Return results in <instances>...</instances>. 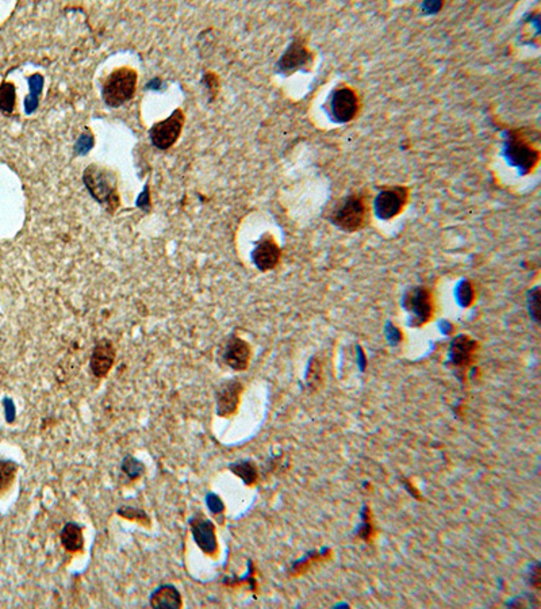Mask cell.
Returning a JSON list of instances; mask_svg holds the SVG:
<instances>
[{
    "label": "cell",
    "mask_w": 541,
    "mask_h": 609,
    "mask_svg": "<svg viewBox=\"0 0 541 609\" xmlns=\"http://www.w3.org/2000/svg\"><path fill=\"white\" fill-rule=\"evenodd\" d=\"M368 214L367 196L355 192L340 200L330 214L333 225L345 231H356L363 228Z\"/></svg>",
    "instance_id": "6da1fadb"
},
{
    "label": "cell",
    "mask_w": 541,
    "mask_h": 609,
    "mask_svg": "<svg viewBox=\"0 0 541 609\" xmlns=\"http://www.w3.org/2000/svg\"><path fill=\"white\" fill-rule=\"evenodd\" d=\"M83 182L94 199L102 205H106L108 207L116 209L119 203L116 194V178L110 169L98 164H90L84 169Z\"/></svg>",
    "instance_id": "7a4b0ae2"
},
{
    "label": "cell",
    "mask_w": 541,
    "mask_h": 609,
    "mask_svg": "<svg viewBox=\"0 0 541 609\" xmlns=\"http://www.w3.org/2000/svg\"><path fill=\"white\" fill-rule=\"evenodd\" d=\"M137 79V72L129 67H122L112 71L102 88L105 103L110 107H119L129 102L136 94Z\"/></svg>",
    "instance_id": "3957f363"
},
{
    "label": "cell",
    "mask_w": 541,
    "mask_h": 609,
    "mask_svg": "<svg viewBox=\"0 0 541 609\" xmlns=\"http://www.w3.org/2000/svg\"><path fill=\"white\" fill-rule=\"evenodd\" d=\"M184 121H185L184 113L181 112V109H176L164 121L156 122L149 130V137L152 144L161 151L170 149L181 137Z\"/></svg>",
    "instance_id": "277c9868"
},
{
    "label": "cell",
    "mask_w": 541,
    "mask_h": 609,
    "mask_svg": "<svg viewBox=\"0 0 541 609\" xmlns=\"http://www.w3.org/2000/svg\"><path fill=\"white\" fill-rule=\"evenodd\" d=\"M314 56L312 50L307 48L303 39H295L289 45V49L282 56L278 67L279 71L285 75L294 74L296 71L310 70L313 64Z\"/></svg>",
    "instance_id": "5b68a950"
},
{
    "label": "cell",
    "mask_w": 541,
    "mask_h": 609,
    "mask_svg": "<svg viewBox=\"0 0 541 609\" xmlns=\"http://www.w3.org/2000/svg\"><path fill=\"white\" fill-rule=\"evenodd\" d=\"M359 95L351 87L337 88L330 99V112L336 121L349 122L359 113Z\"/></svg>",
    "instance_id": "8992f818"
},
{
    "label": "cell",
    "mask_w": 541,
    "mask_h": 609,
    "mask_svg": "<svg viewBox=\"0 0 541 609\" xmlns=\"http://www.w3.org/2000/svg\"><path fill=\"white\" fill-rule=\"evenodd\" d=\"M406 309L414 314V324H427L433 314L432 293L427 287L413 289L405 298Z\"/></svg>",
    "instance_id": "52a82bcc"
},
{
    "label": "cell",
    "mask_w": 541,
    "mask_h": 609,
    "mask_svg": "<svg viewBox=\"0 0 541 609\" xmlns=\"http://www.w3.org/2000/svg\"><path fill=\"white\" fill-rule=\"evenodd\" d=\"M191 533L198 547L207 555H216L218 551L216 527L203 515H195L191 520Z\"/></svg>",
    "instance_id": "ba28073f"
},
{
    "label": "cell",
    "mask_w": 541,
    "mask_h": 609,
    "mask_svg": "<svg viewBox=\"0 0 541 609\" xmlns=\"http://www.w3.org/2000/svg\"><path fill=\"white\" fill-rule=\"evenodd\" d=\"M409 196V189L406 187H393L389 190L382 191L376 199V213L383 220H389L399 214Z\"/></svg>",
    "instance_id": "9c48e42d"
},
{
    "label": "cell",
    "mask_w": 541,
    "mask_h": 609,
    "mask_svg": "<svg viewBox=\"0 0 541 609\" xmlns=\"http://www.w3.org/2000/svg\"><path fill=\"white\" fill-rule=\"evenodd\" d=\"M282 256V251L271 234L261 237L253 251V262L260 271H269L278 266Z\"/></svg>",
    "instance_id": "30bf717a"
},
{
    "label": "cell",
    "mask_w": 541,
    "mask_h": 609,
    "mask_svg": "<svg viewBox=\"0 0 541 609\" xmlns=\"http://www.w3.org/2000/svg\"><path fill=\"white\" fill-rule=\"evenodd\" d=\"M223 360L236 371L247 370L251 360V345L237 336L230 338L223 348Z\"/></svg>",
    "instance_id": "8fae6325"
},
{
    "label": "cell",
    "mask_w": 541,
    "mask_h": 609,
    "mask_svg": "<svg viewBox=\"0 0 541 609\" xmlns=\"http://www.w3.org/2000/svg\"><path fill=\"white\" fill-rule=\"evenodd\" d=\"M243 384L237 381L223 383L216 393V413L221 417L232 416L237 412Z\"/></svg>",
    "instance_id": "7c38bea8"
},
{
    "label": "cell",
    "mask_w": 541,
    "mask_h": 609,
    "mask_svg": "<svg viewBox=\"0 0 541 609\" xmlns=\"http://www.w3.org/2000/svg\"><path fill=\"white\" fill-rule=\"evenodd\" d=\"M115 362L114 344L108 339L101 340L94 347L91 355V371L96 378H105Z\"/></svg>",
    "instance_id": "4fadbf2b"
},
{
    "label": "cell",
    "mask_w": 541,
    "mask_h": 609,
    "mask_svg": "<svg viewBox=\"0 0 541 609\" xmlns=\"http://www.w3.org/2000/svg\"><path fill=\"white\" fill-rule=\"evenodd\" d=\"M510 136L511 137H510L509 145H510L511 157L517 163H520L521 165H525V167L535 165L539 160V152L536 149H533V147L529 145L528 141H525V138L518 132L511 133Z\"/></svg>",
    "instance_id": "5bb4252c"
},
{
    "label": "cell",
    "mask_w": 541,
    "mask_h": 609,
    "mask_svg": "<svg viewBox=\"0 0 541 609\" xmlns=\"http://www.w3.org/2000/svg\"><path fill=\"white\" fill-rule=\"evenodd\" d=\"M149 604L152 608H181V592L174 585H163L152 593Z\"/></svg>",
    "instance_id": "9a60e30c"
},
{
    "label": "cell",
    "mask_w": 541,
    "mask_h": 609,
    "mask_svg": "<svg viewBox=\"0 0 541 609\" xmlns=\"http://www.w3.org/2000/svg\"><path fill=\"white\" fill-rule=\"evenodd\" d=\"M476 351V343L469 339V336H459L451 345V359L458 367H467L473 359Z\"/></svg>",
    "instance_id": "2e32d148"
},
{
    "label": "cell",
    "mask_w": 541,
    "mask_h": 609,
    "mask_svg": "<svg viewBox=\"0 0 541 609\" xmlns=\"http://www.w3.org/2000/svg\"><path fill=\"white\" fill-rule=\"evenodd\" d=\"M61 543L64 548L70 553H80L84 547V536L80 526L74 523H68L60 535Z\"/></svg>",
    "instance_id": "e0dca14e"
},
{
    "label": "cell",
    "mask_w": 541,
    "mask_h": 609,
    "mask_svg": "<svg viewBox=\"0 0 541 609\" xmlns=\"http://www.w3.org/2000/svg\"><path fill=\"white\" fill-rule=\"evenodd\" d=\"M15 109V85L4 81L0 85V112L4 115L12 114Z\"/></svg>",
    "instance_id": "ac0fdd59"
},
{
    "label": "cell",
    "mask_w": 541,
    "mask_h": 609,
    "mask_svg": "<svg viewBox=\"0 0 541 609\" xmlns=\"http://www.w3.org/2000/svg\"><path fill=\"white\" fill-rule=\"evenodd\" d=\"M29 85H30V95L28 96L26 102H25V107H26V113L32 114L38 106V98L41 95L42 91V85H43V77L41 75H33L29 77Z\"/></svg>",
    "instance_id": "d6986e66"
},
{
    "label": "cell",
    "mask_w": 541,
    "mask_h": 609,
    "mask_svg": "<svg viewBox=\"0 0 541 609\" xmlns=\"http://www.w3.org/2000/svg\"><path fill=\"white\" fill-rule=\"evenodd\" d=\"M18 471L17 463L0 459V495L4 493L15 479Z\"/></svg>",
    "instance_id": "ffe728a7"
},
{
    "label": "cell",
    "mask_w": 541,
    "mask_h": 609,
    "mask_svg": "<svg viewBox=\"0 0 541 609\" xmlns=\"http://www.w3.org/2000/svg\"><path fill=\"white\" fill-rule=\"evenodd\" d=\"M230 470L237 474L247 485H253L257 481V470L256 466L249 460L238 462L230 466Z\"/></svg>",
    "instance_id": "44dd1931"
},
{
    "label": "cell",
    "mask_w": 541,
    "mask_h": 609,
    "mask_svg": "<svg viewBox=\"0 0 541 609\" xmlns=\"http://www.w3.org/2000/svg\"><path fill=\"white\" fill-rule=\"evenodd\" d=\"M118 515L122 516L123 519H127L132 522H139L144 526H149V516L145 513L143 509L133 508V506H122L118 509Z\"/></svg>",
    "instance_id": "7402d4cb"
},
{
    "label": "cell",
    "mask_w": 541,
    "mask_h": 609,
    "mask_svg": "<svg viewBox=\"0 0 541 609\" xmlns=\"http://www.w3.org/2000/svg\"><path fill=\"white\" fill-rule=\"evenodd\" d=\"M122 470L130 479H137L144 473V464L140 460L129 457L123 460Z\"/></svg>",
    "instance_id": "603a6c76"
},
{
    "label": "cell",
    "mask_w": 541,
    "mask_h": 609,
    "mask_svg": "<svg viewBox=\"0 0 541 609\" xmlns=\"http://www.w3.org/2000/svg\"><path fill=\"white\" fill-rule=\"evenodd\" d=\"M92 145H94V137L91 134H83L77 141L76 149L80 152V154H84L92 148Z\"/></svg>",
    "instance_id": "cb8c5ba5"
},
{
    "label": "cell",
    "mask_w": 541,
    "mask_h": 609,
    "mask_svg": "<svg viewBox=\"0 0 541 609\" xmlns=\"http://www.w3.org/2000/svg\"><path fill=\"white\" fill-rule=\"evenodd\" d=\"M206 502H207V506L212 509V512H214V513H219V512H222L223 510V504H222V501L216 497V495H209L206 497Z\"/></svg>",
    "instance_id": "d4e9b609"
}]
</instances>
